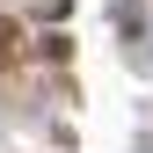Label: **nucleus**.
<instances>
[{
    "label": "nucleus",
    "mask_w": 153,
    "mask_h": 153,
    "mask_svg": "<svg viewBox=\"0 0 153 153\" xmlns=\"http://www.w3.org/2000/svg\"><path fill=\"white\" fill-rule=\"evenodd\" d=\"M7 44H15V29H7V22H0V59H7Z\"/></svg>",
    "instance_id": "1"
}]
</instances>
